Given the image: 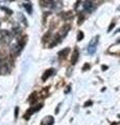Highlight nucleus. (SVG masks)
Here are the masks:
<instances>
[{
	"label": "nucleus",
	"mask_w": 120,
	"mask_h": 125,
	"mask_svg": "<svg viewBox=\"0 0 120 125\" xmlns=\"http://www.w3.org/2000/svg\"><path fill=\"white\" fill-rule=\"evenodd\" d=\"M0 39H1V42L4 43V44H8L12 41V35L8 32V30H2L1 33H0Z\"/></svg>",
	"instance_id": "1"
},
{
	"label": "nucleus",
	"mask_w": 120,
	"mask_h": 125,
	"mask_svg": "<svg viewBox=\"0 0 120 125\" xmlns=\"http://www.w3.org/2000/svg\"><path fill=\"white\" fill-rule=\"evenodd\" d=\"M107 69H108L107 66H102V70H107Z\"/></svg>",
	"instance_id": "16"
},
{
	"label": "nucleus",
	"mask_w": 120,
	"mask_h": 125,
	"mask_svg": "<svg viewBox=\"0 0 120 125\" xmlns=\"http://www.w3.org/2000/svg\"><path fill=\"white\" fill-rule=\"evenodd\" d=\"M53 124V118L52 117H47L43 120L42 125H52Z\"/></svg>",
	"instance_id": "6"
},
{
	"label": "nucleus",
	"mask_w": 120,
	"mask_h": 125,
	"mask_svg": "<svg viewBox=\"0 0 120 125\" xmlns=\"http://www.w3.org/2000/svg\"><path fill=\"white\" fill-rule=\"evenodd\" d=\"M95 8V4L93 3L91 0H86L85 2H84V9H85L86 12H88V13H91V12H93Z\"/></svg>",
	"instance_id": "3"
},
{
	"label": "nucleus",
	"mask_w": 120,
	"mask_h": 125,
	"mask_svg": "<svg viewBox=\"0 0 120 125\" xmlns=\"http://www.w3.org/2000/svg\"><path fill=\"white\" fill-rule=\"evenodd\" d=\"M18 110H19V109H18V107H16V109H15V118L18 117Z\"/></svg>",
	"instance_id": "14"
},
{
	"label": "nucleus",
	"mask_w": 120,
	"mask_h": 125,
	"mask_svg": "<svg viewBox=\"0 0 120 125\" xmlns=\"http://www.w3.org/2000/svg\"><path fill=\"white\" fill-rule=\"evenodd\" d=\"M69 52H70V49H69V48H65L64 50H62V51L59 52V56L60 57H66Z\"/></svg>",
	"instance_id": "7"
},
{
	"label": "nucleus",
	"mask_w": 120,
	"mask_h": 125,
	"mask_svg": "<svg viewBox=\"0 0 120 125\" xmlns=\"http://www.w3.org/2000/svg\"><path fill=\"white\" fill-rule=\"evenodd\" d=\"M3 9H4L5 12H8V15H11V14L13 13V12L11 11V9H8V8H3Z\"/></svg>",
	"instance_id": "12"
},
{
	"label": "nucleus",
	"mask_w": 120,
	"mask_h": 125,
	"mask_svg": "<svg viewBox=\"0 0 120 125\" xmlns=\"http://www.w3.org/2000/svg\"><path fill=\"white\" fill-rule=\"evenodd\" d=\"M78 56H80V52H78L77 49H75L73 52V54H72V57H71V64L72 65L76 64V62H77V59H78Z\"/></svg>",
	"instance_id": "4"
},
{
	"label": "nucleus",
	"mask_w": 120,
	"mask_h": 125,
	"mask_svg": "<svg viewBox=\"0 0 120 125\" xmlns=\"http://www.w3.org/2000/svg\"><path fill=\"white\" fill-rule=\"evenodd\" d=\"M24 8H26V11L28 12V14H32V8L30 4H24Z\"/></svg>",
	"instance_id": "9"
},
{
	"label": "nucleus",
	"mask_w": 120,
	"mask_h": 125,
	"mask_svg": "<svg viewBox=\"0 0 120 125\" xmlns=\"http://www.w3.org/2000/svg\"><path fill=\"white\" fill-rule=\"evenodd\" d=\"M87 69H90V65H89V64H86L85 66L83 67V71H86Z\"/></svg>",
	"instance_id": "11"
},
{
	"label": "nucleus",
	"mask_w": 120,
	"mask_h": 125,
	"mask_svg": "<svg viewBox=\"0 0 120 125\" xmlns=\"http://www.w3.org/2000/svg\"><path fill=\"white\" fill-rule=\"evenodd\" d=\"M69 28H70V26H69V25H66L65 27H63V29H62V31H61V37H62V39H63L64 37H66V35L68 33V31H69Z\"/></svg>",
	"instance_id": "8"
},
{
	"label": "nucleus",
	"mask_w": 120,
	"mask_h": 125,
	"mask_svg": "<svg viewBox=\"0 0 120 125\" xmlns=\"http://www.w3.org/2000/svg\"><path fill=\"white\" fill-rule=\"evenodd\" d=\"M98 38L99 37H95L94 39L90 42L88 46V52L90 54H94L95 51H96V46H97V43H98Z\"/></svg>",
	"instance_id": "2"
},
{
	"label": "nucleus",
	"mask_w": 120,
	"mask_h": 125,
	"mask_svg": "<svg viewBox=\"0 0 120 125\" xmlns=\"http://www.w3.org/2000/svg\"><path fill=\"white\" fill-rule=\"evenodd\" d=\"M119 9H120V8H119Z\"/></svg>",
	"instance_id": "18"
},
{
	"label": "nucleus",
	"mask_w": 120,
	"mask_h": 125,
	"mask_svg": "<svg viewBox=\"0 0 120 125\" xmlns=\"http://www.w3.org/2000/svg\"><path fill=\"white\" fill-rule=\"evenodd\" d=\"M54 73V70H53V69H49V70H47L46 72H45V73L44 74H43V76H42V79H43V80H46V79L47 78H49L50 77V76H51L52 75V74H53Z\"/></svg>",
	"instance_id": "5"
},
{
	"label": "nucleus",
	"mask_w": 120,
	"mask_h": 125,
	"mask_svg": "<svg viewBox=\"0 0 120 125\" xmlns=\"http://www.w3.org/2000/svg\"><path fill=\"white\" fill-rule=\"evenodd\" d=\"M114 26H115V23L113 22V23L111 24V25H110V27H109V29H108V31H111V30H112V28L114 27Z\"/></svg>",
	"instance_id": "13"
},
{
	"label": "nucleus",
	"mask_w": 120,
	"mask_h": 125,
	"mask_svg": "<svg viewBox=\"0 0 120 125\" xmlns=\"http://www.w3.org/2000/svg\"><path fill=\"white\" fill-rule=\"evenodd\" d=\"M84 39V32H78V35H77V41H80V40H83Z\"/></svg>",
	"instance_id": "10"
},
{
	"label": "nucleus",
	"mask_w": 120,
	"mask_h": 125,
	"mask_svg": "<svg viewBox=\"0 0 120 125\" xmlns=\"http://www.w3.org/2000/svg\"><path fill=\"white\" fill-rule=\"evenodd\" d=\"M91 104H92V101H87L85 104V106H88V105H91Z\"/></svg>",
	"instance_id": "15"
},
{
	"label": "nucleus",
	"mask_w": 120,
	"mask_h": 125,
	"mask_svg": "<svg viewBox=\"0 0 120 125\" xmlns=\"http://www.w3.org/2000/svg\"><path fill=\"white\" fill-rule=\"evenodd\" d=\"M117 32H120V28H119V29H118V30H117Z\"/></svg>",
	"instance_id": "17"
}]
</instances>
